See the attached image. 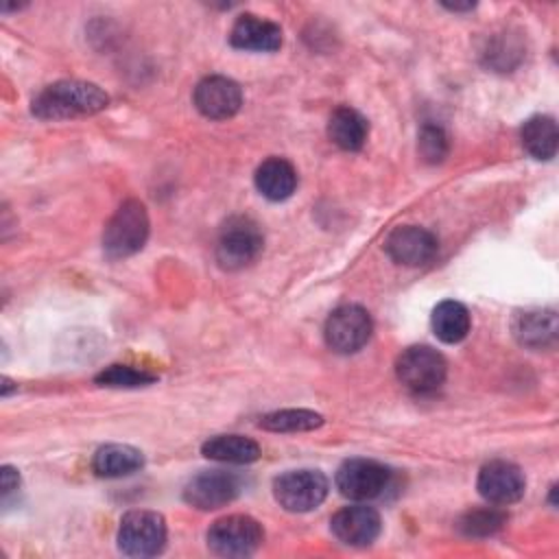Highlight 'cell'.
<instances>
[{
    "instance_id": "6da1fadb",
    "label": "cell",
    "mask_w": 559,
    "mask_h": 559,
    "mask_svg": "<svg viewBox=\"0 0 559 559\" xmlns=\"http://www.w3.org/2000/svg\"><path fill=\"white\" fill-rule=\"evenodd\" d=\"M109 96L87 81H57L44 87L31 103V111L41 120H63L76 116H92L105 109Z\"/></svg>"
},
{
    "instance_id": "7a4b0ae2",
    "label": "cell",
    "mask_w": 559,
    "mask_h": 559,
    "mask_svg": "<svg viewBox=\"0 0 559 559\" xmlns=\"http://www.w3.org/2000/svg\"><path fill=\"white\" fill-rule=\"evenodd\" d=\"M148 238V214L144 203L127 199L103 231V249L109 258H127L144 247Z\"/></svg>"
},
{
    "instance_id": "3957f363",
    "label": "cell",
    "mask_w": 559,
    "mask_h": 559,
    "mask_svg": "<svg viewBox=\"0 0 559 559\" xmlns=\"http://www.w3.org/2000/svg\"><path fill=\"white\" fill-rule=\"evenodd\" d=\"M262 247L260 225L249 216H231L218 231L216 260L223 269H242L262 253Z\"/></svg>"
},
{
    "instance_id": "277c9868",
    "label": "cell",
    "mask_w": 559,
    "mask_h": 559,
    "mask_svg": "<svg viewBox=\"0 0 559 559\" xmlns=\"http://www.w3.org/2000/svg\"><path fill=\"white\" fill-rule=\"evenodd\" d=\"M395 371L406 389L415 393H432L443 384L448 365L437 349L428 345H413L400 354Z\"/></svg>"
},
{
    "instance_id": "5b68a950",
    "label": "cell",
    "mask_w": 559,
    "mask_h": 559,
    "mask_svg": "<svg viewBox=\"0 0 559 559\" xmlns=\"http://www.w3.org/2000/svg\"><path fill=\"white\" fill-rule=\"evenodd\" d=\"M166 544V522L155 511H129L120 520L118 546L131 557H153Z\"/></svg>"
},
{
    "instance_id": "8992f818",
    "label": "cell",
    "mask_w": 559,
    "mask_h": 559,
    "mask_svg": "<svg viewBox=\"0 0 559 559\" xmlns=\"http://www.w3.org/2000/svg\"><path fill=\"white\" fill-rule=\"evenodd\" d=\"M264 531L249 515H227L216 520L207 531V546L221 557H247L260 548Z\"/></svg>"
},
{
    "instance_id": "52a82bcc",
    "label": "cell",
    "mask_w": 559,
    "mask_h": 559,
    "mask_svg": "<svg viewBox=\"0 0 559 559\" xmlns=\"http://www.w3.org/2000/svg\"><path fill=\"white\" fill-rule=\"evenodd\" d=\"M328 478L317 469H293L275 478L273 493L280 507L293 513L317 509L328 496Z\"/></svg>"
},
{
    "instance_id": "ba28073f",
    "label": "cell",
    "mask_w": 559,
    "mask_h": 559,
    "mask_svg": "<svg viewBox=\"0 0 559 559\" xmlns=\"http://www.w3.org/2000/svg\"><path fill=\"white\" fill-rule=\"evenodd\" d=\"M371 317L365 308L356 304H345L332 310L325 321V343L336 354L358 352L371 336Z\"/></svg>"
},
{
    "instance_id": "9c48e42d",
    "label": "cell",
    "mask_w": 559,
    "mask_h": 559,
    "mask_svg": "<svg viewBox=\"0 0 559 559\" xmlns=\"http://www.w3.org/2000/svg\"><path fill=\"white\" fill-rule=\"evenodd\" d=\"M391 472L371 459H349L336 472V489L349 500L378 498L389 487Z\"/></svg>"
},
{
    "instance_id": "30bf717a",
    "label": "cell",
    "mask_w": 559,
    "mask_h": 559,
    "mask_svg": "<svg viewBox=\"0 0 559 559\" xmlns=\"http://www.w3.org/2000/svg\"><path fill=\"white\" fill-rule=\"evenodd\" d=\"M242 489V480L234 472L210 469L197 474L183 489V500L194 509L210 511L229 504Z\"/></svg>"
},
{
    "instance_id": "8fae6325",
    "label": "cell",
    "mask_w": 559,
    "mask_h": 559,
    "mask_svg": "<svg viewBox=\"0 0 559 559\" xmlns=\"http://www.w3.org/2000/svg\"><path fill=\"white\" fill-rule=\"evenodd\" d=\"M478 493L491 504H511L524 496V474L515 463L489 461L478 472Z\"/></svg>"
},
{
    "instance_id": "7c38bea8",
    "label": "cell",
    "mask_w": 559,
    "mask_h": 559,
    "mask_svg": "<svg viewBox=\"0 0 559 559\" xmlns=\"http://www.w3.org/2000/svg\"><path fill=\"white\" fill-rule=\"evenodd\" d=\"M194 107L212 120L231 118L242 105V92L236 81L227 76H205L194 87Z\"/></svg>"
},
{
    "instance_id": "4fadbf2b",
    "label": "cell",
    "mask_w": 559,
    "mask_h": 559,
    "mask_svg": "<svg viewBox=\"0 0 559 559\" xmlns=\"http://www.w3.org/2000/svg\"><path fill=\"white\" fill-rule=\"evenodd\" d=\"M386 253L393 262L404 266H421L428 264L437 253V238L417 225H404L389 234Z\"/></svg>"
},
{
    "instance_id": "5bb4252c",
    "label": "cell",
    "mask_w": 559,
    "mask_h": 559,
    "mask_svg": "<svg viewBox=\"0 0 559 559\" xmlns=\"http://www.w3.org/2000/svg\"><path fill=\"white\" fill-rule=\"evenodd\" d=\"M330 528L336 535V539L347 546H369L380 535L382 522L373 507L354 504L341 509L332 518Z\"/></svg>"
},
{
    "instance_id": "9a60e30c",
    "label": "cell",
    "mask_w": 559,
    "mask_h": 559,
    "mask_svg": "<svg viewBox=\"0 0 559 559\" xmlns=\"http://www.w3.org/2000/svg\"><path fill=\"white\" fill-rule=\"evenodd\" d=\"M229 41L234 48H240V50L271 52L282 46V28L271 20L258 17L253 13H245L231 26Z\"/></svg>"
},
{
    "instance_id": "2e32d148",
    "label": "cell",
    "mask_w": 559,
    "mask_h": 559,
    "mask_svg": "<svg viewBox=\"0 0 559 559\" xmlns=\"http://www.w3.org/2000/svg\"><path fill=\"white\" fill-rule=\"evenodd\" d=\"M255 188L269 201H284L297 188V173L290 162L282 157H269L255 170Z\"/></svg>"
},
{
    "instance_id": "e0dca14e",
    "label": "cell",
    "mask_w": 559,
    "mask_h": 559,
    "mask_svg": "<svg viewBox=\"0 0 559 559\" xmlns=\"http://www.w3.org/2000/svg\"><path fill=\"white\" fill-rule=\"evenodd\" d=\"M144 465V456L138 448L127 443H109L96 450L92 459V467L98 476L120 478L138 472Z\"/></svg>"
},
{
    "instance_id": "ac0fdd59",
    "label": "cell",
    "mask_w": 559,
    "mask_h": 559,
    "mask_svg": "<svg viewBox=\"0 0 559 559\" xmlns=\"http://www.w3.org/2000/svg\"><path fill=\"white\" fill-rule=\"evenodd\" d=\"M328 135L338 148L358 151L367 142L369 124L356 109L338 107L328 120Z\"/></svg>"
},
{
    "instance_id": "d6986e66",
    "label": "cell",
    "mask_w": 559,
    "mask_h": 559,
    "mask_svg": "<svg viewBox=\"0 0 559 559\" xmlns=\"http://www.w3.org/2000/svg\"><path fill=\"white\" fill-rule=\"evenodd\" d=\"M515 338L533 349L555 343L557 336V317L552 310H528L515 317L513 321Z\"/></svg>"
},
{
    "instance_id": "ffe728a7",
    "label": "cell",
    "mask_w": 559,
    "mask_h": 559,
    "mask_svg": "<svg viewBox=\"0 0 559 559\" xmlns=\"http://www.w3.org/2000/svg\"><path fill=\"white\" fill-rule=\"evenodd\" d=\"M522 146L535 159H552L559 144L557 122L550 116H533L522 127Z\"/></svg>"
},
{
    "instance_id": "44dd1931",
    "label": "cell",
    "mask_w": 559,
    "mask_h": 559,
    "mask_svg": "<svg viewBox=\"0 0 559 559\" xmlns=\"http://www.w3.org/2000/svg\"><path fill=\"white\" fill-rule=\"evenodd\" d=\"M203 456L223 463H251L260 456V445L242 435H218L201 445Z\"/></svg>"
},
{
    "instance_id": "7402d4cb",
    "label": "cell",
    "mask_w": 559,
    "mask_h": 559,
    "mask_svg": "<svg viewBox=\"0 0 559 559\" xmlns=\"http://www.w3.org/2000/svg\"><path fill=\"white\" fill-rule=\"evenodd\" d=\"M469 312L463 304L445 299L432 310V330L443 343H459L469 332Z\"/></svg>"
},
{
    "instance_id": "603a6c76",
    "label": "cell",
    "mask_w": 559,
    "mask_h": 559,
    "mask_svg": "<svg viewBox=\"0 0 559 559\" xmlns=\"http://www.w3.org/2000/svg\"><path fill=\"white\" fill-rule=\"evenodd\" d=\"M321 424H323V417L319 413L306 411V408L275 411L260 419V426L264 430H273V432H304V430H314Z\"/></svg>"
},
{
    "instance_id": "cb8c5ba5",
    "label": "cell",
    "mask_w": 559,
    "mask_h": 559,
    "mask_svg": "<svg viewBox=\"0 0 559 559\" xmlns=\"http://www.w3.org/2000/svg\"><path fill=\"white\" fill-rule=\"evenodd\" d=\"M507 522V515L493 507H485V509H474L467 511L461 520H459V531L467 537H487L498 533Z\"/></svg>"
},
{
    "instance_id": "d4e9b609",
    "label": "cell",
    "mask_w": 559,
    "mask_h": 559,
    "mask_svg": "<svg viewBox=\"0 0 559 559\" xmlns=\"http://www.w3.org/2000/svg\"><path fill=\"white\" fill-rule=\"evenodd\" d=\"M96 382L103 386H124V389H135V386H146L151 382H155V376L129 365H111L105 371H100L96 376Z\"/></svg>"
},
{
    "instance_id": "484cf974",
    "label": "cell",
    "mask_w": 559,
    "mask_h": 559,
    "mask_svg": "<svg viewBox=\"0 0 559 559\" xmlns=\"http://www.w3.org/2000/svg\"><path fill=\"white\" fill-rule=\"evenodd\" d=\"M419 155L428 164H439L448 155V138L441 127L437 124H424L419 131Z\"/></svg>"
},
{
    "instance_id": "4316f807",
    "label": "cell",
    "mask_w": 559,
    "mask_h": 559,
    "mask_svg": "<svg viewBox=\"0 0 559 559\" xmlns=\"http://www.w3.org/2000/svg\"><path fill=\"white\" fill-rule=\"evenodd\" d=\"M17 485H20L17 472H15L13 467L4 465V467H2V493L9 496L13 489H17Z\"/></svg>"
}]
</instances>
